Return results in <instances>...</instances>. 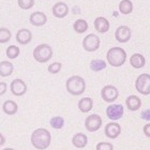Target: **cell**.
<instances>
[{"instance_id": "cell-5", "label": "cell", "mask_w": 150, "mask_h": 150, "mask_svg": "<svg viewBox=\"0 0 150 150\" xmlns=\"http://www.w3.org/2000/svg\"><path fill=\"white\" fill-rule=\"evenodd\" d=\"M135 88L143 96L150 94V74L144 73L139 75L135 81Z\"/></svg>"}, {"instance_id": "cell-30", "label": "cell", "mask_w": 150, "mask_h": 150, "mask_svg": "<svg viewBox=\"0 0 150 150\" xmlns=\"http://www.w3.org/2000/svg\"><path fill=\"white\" fill-rule=\"evenodd\" d=\"M61 68H62V64L60 62H53L52 64L48 66L47 68V71L50 73V74H57V73H59L61 71Z\"/></svg>"}, {"instance_id": "cell-33", "label": "cell", "mask_w": 150, "mask_h": 150, "mask_svg": "<svg viewBox=\"0 0 150 150\" xmlns=\"http://www.w3.org/2000/svg\"><path fill=\"white\" fill-rule=\"evenodd\" d=\"M8 90V85L4 81H0V96H3Z\"/></svg>"}, {"instance_id": "cell-20", "label": "cell", "mask_w": 150, "mask_h": 150, "mask_svg": "<svg viewBox=\"0 0 150 150\" xmlns=\"http://www.w3.org/2000/svg\"><path fill=\"white\" fill-rule=\"evenodd\" d=\"M14 71V66L12 62L3 60L0 62V76L1 77H8L10 75H12Z\"/></svg>"}, {"instance_id": "cell-9", "label": "cell", "mask_w": 150, "mask_h": 150, "mask_svg": "<svg viewBox=\"0 0 150 150\" xmlns=\"http://www.w3.org/2000/svg\"><path fill=\"white\" fill-rule=\"evenodd\" d=\"M10 90L12 92L13 96L15 97H22L27 92V85L23 79L16 78L13 79L10 84Z\"/></svg>"}, {"instance_id": "cell-8", "label": "cell", "mask_w": 150, "mask_h": 150, "mask_svg": "<svg viewBox=\"0 0 150 150\" xmlns=\"http://www.w3.org/2000/svg\"><path fill=\"white\" fill-rule=\"evenodd\" d=\"M102 123H103V120L100 116L97 114H92L88 116L85 120V128L89 132H97L102 127Z\"/></svg>"}, {"instance_id": "cell-1", "label": "cell", "mask_w": 150, "mask_h": 150, "mask_svg": "<svg viewBox=\"0 0 150 150\" xmlns=\"http://www.w3.org/2000/svg\"><path fill=\"white\" fill-rule=\"evenodd\" d=\"M52 142V135L47 129L39 128L32 132L31 144L38 150H44L50 147Z\"/></svg>"}, {"instance_id": "cell-14", "label": "cell", "mask_w": 150, "mask_h": 150, "mask_svg": "<svg viewBox=\"0 0 150 150\" xmlns=\"http://www.w3.org/2000/svg\"><path fill=\"white\" fill-rule=\"evenodd\" d=\"M29 22L30 24L35 27H41V26H44L47 22V16L45 13L41 12V11H37V12H33L29 17Z\"/></svg>"}, {"instance_id": "cell-23", "label": "cell", "mask_w": 150, "mask_h": 150, "mask_svg": "<svg viewBox=\"0 0 150 150\" xmlns=\"http://www.w3.org/2000/svg\"><path fill=\"white\" fill-rule=\"evenodd\" d=\"M119 11L123 15H128L133 11V3L131 0H121L119 3Z\"/></svg>"}, {"instance_id": "cell-35", "label": "cell", "mask_w": 150, "mask_h": 150, "mask_svg": "<svg viewBox=\"0 0 150 150\" xmlns=\"http://www.w3.org/2000/svg\"><path fill=\"white\" fill-rule=\"evenodd\" d=\"M4 143H6V137H4V136H3V135L0 133V146L4 145Z\"/></svg>"}, {"instance_id": "cell-21", "label": "cell", "mask_w": 150, "mask_h": 150, "mask_svg": "<svg viewBox=\"0 0 150 150\" xmlns=\"http://www.w3.org/2000/svg\"><path fill=\"white\" fill-rule=\"evenodd\" d=\"M78 110H81V112H90L93 107V101L91 98H83L78 101Z\"/></svg>"}, {"instance_id": "cell-19", "label": "cell", "mask_w": 150, "mask_h": 150, "mask_svg": "<svg viewBox=\"0 0 150 150\" xmlns=\"http://www.w3.org/2000/svg\"><path fill=\"white\" fill-rule=\"evenodd\" d=\"M130 63L134 69H142L146 64V59L142 54H133L130 58Z\"/></svg>"}, {"instance_id": "cell-26", "label": "cell", "mask_w": 150, "mask_h": 150, "mask_svg": "<svg viewBox=\"0 0 150 150\" xmlns=\"http://www.w3.org/2000/svg\"><path fill=\"white\" fill-rule=\"evenodd\" d=\"M19 53H21V50L16 45H10L8 48H6V56L9 59H15L19 56Z\"/></svg>"}, {"instance_id": "cell-36", "label": "cell", "mask_w": 150, "mask_h": 150, "mask_svg": "<svg viewBox=\"0 0 150 150\" xmlns=\"http://www.w3.org/2000/svg\"><path fill=\"white\" fill-rule=\"evenodd\" d=\"M3 150H15V149H13V148H4Z\"/></svg>"}, {"instance_id": "cell-28", "label": "cell", "mask_w": 150, "mask_h": 150, "mask_svg": "<svg viewBox=\"0 0 150 150\" xmlns=\"http://www.w3.org/2000/svg\"><path fill=\"white\" fill-rule=\"evenodd\" d=\"M52 128L56 129V130H59V129H62V127L64 125V119L60 116H56V117H53L50 121Z\"/></svg>"}, {"instance_id": "cell-3", "label": "cell", "mask_w": 150, "mask_h": 150, "mask_svg": "<svg viewBox=\"0 0 150 150\" xmlns=\"http://www.w3.org/2000/svg\"><path fill=\"white\" fill-rule=\"evenodd\" d=\"M107 62L112 67L119 68L121 67L127 60V53L121 47H112L110 50H107L106 53Z\"/></svg>"}, {"instance_id": "cell-6", "label": "cell", "mask_w": 150, "mask_h": 150, "mask_svg": "<svg viewBox=\"0 0 150 150\" xmlns=\"http://www.w3.org/2000/svg\"><path fill=\"white\" fill-rule=\"evenodd\" d=\"M100 39L97 35L94 33H89L88 35L84 38L83 40V47L86 52H89V53H92V52H96L97 50H99L100 47Z\"/></svg>"}, {"instance_id": "cell-34", "label": "cell", "mask_w": 150, "mask_h": 150, "mask_svg": "<svg viewBox=\"0 0 150 150\" xmlns=\"http://www.w3.org/2000/svg\"><path fill=\"white\" fill-rule=\"evenodd\" d=\"M143 131H144V134L146 135L147 137H150V123H147V125H144Z\"/></svg>"}, {"instance_id": "cell-10", "label": "cell", "mask_w": 150, "mask_h": 150, "mask_svg": "<svg viewBox=\"0 0 150 150\" xmlns=\"http://www.w3.org/2000/svg\"><path fill=\"white\" fill-rule=\"evenodd\" d=\"M132 37V31L128 26H119L115 31V39L119 43H127Z\"/></svg>"}, {"instance_id": "cell-15", "label": "cell", "mask_w": 150, "mask_h": 150, "mask_svg": "<svg viewBox=\"0 0 150 150\" xmlns=\"http://www.w3.org/2000/svg\"><path fill=\"white\" fill-rule=\"evenodd\" d=\"M32 40V33L29 29L23 28L19 29L17 33H16V41L17 43H19L21 45H27L31 42Z\"/></svg>"}, {"instance_id": "cell-18", "label": "cell", "mask_w": 150, "mask_h": 150, "mask_svg": "<svg viewBox=\"0 0 150 150\" xmlns=\"http://www.w3.org/2000/svg\"><path fill=\"white\" fill-rule=\"evenodd\" d=\"M72 144L74 147L76 148H85L88 144V137L87 135H85L84 133H76L73 135L72 137Z\"/></svg>"}, {"instance_id": "cell-2", "label": "cell", "mask_w": 150, "mask_h": 150, "mask_svg": "<svg viewBox=\"0 0 150 150\" xmlns=\"http://www.w3.org/2000/svg\"><path fill=\"white\" fill-rule=\"evenodd\" d=\"M67 91L72 96H81L86 90V81L78 75H73L67 79Z\"/></svg>"}, {"instance_id": "cell-29", "label": "cell", "mask_w": 150, "mask_h": 150, "mask_svg": "<svg viewBox=\"0 0 150 150\" xmlns=\"http://www.w3.org/2000/svg\"><path fill=\"white\" fill-rule=\"evenodd\" d=\"M17 3L22 10H30L35 6V0H17Z\"/></svg>"}, {"instance_id": "cell-24", "label": "cell", "mask_w": 150, "mask_h": 150, "mask_svg": "<svg viewBox=\"0 0 150 150\" xmlns=\"http://www.w3.org/2000/svg\"><path fill=\"white\" fill-rule=\"evenodd\" d=\"M88 23L83 18H79V19H76L73 24V29H74L75 32H77V33H84L88 30Z\"/></svg>"}, {"instance_id": "cell-16", "label": "cell", "mask_w": 150, "mask_h": 150, "mask_svg": "<svg viewBox=\"0 0 150 150\" xmlns=\"http://www.w3.org/2000/svg\"><path fill=\"white\" fill-rule=\"evenodd\" d=\"M110 22L107 21L105 17H102V16H99L94 19V28L98 32L100 33H105L110 30Z\"/></svg>"}, {"instance_id": "cell-12", "label": "cell", "mask_w": 150, "mask_h": 150, "mask_svg": "<svg viewBox=\"0 0 150 150\" xmlns=\"http://www.w3.org/2000/svg\"><path fill=\"white\" fill-rule=\"evenodd\" d=\"M52 12H53V15L57 18H64L69 14V6L66 2L59 1L54 4Z\"/></svg>"}, {"instance_id": "cell-27", "label": "cell", "mask_w": 150, "mask_h": 150, "mask_svg": "<svg viewBox=\"0 0 150 150\" xmlns=\"http://www.w3.org/2000/svg\"><path fill=\"white\" fill-rule=\"evenodd\" d=\"M11 38H12V32L10 31L8 28H0V43L1 44H4L6 42H9L11 40Z\"/></svg>"}, {"instance_id": "cell-22", "label": "cell", "mask_w": 150, "mask_h": 150, "mask_svg": "<svg viewBox=\"0 0 150 150\" xmlns=\"http://www.w3.org/2000/svg\"><path fill=\"white\" fill-rule=\"evenodd\" d=\"M2 110L4 112V114L9 116H13L15 115L17 110H18V106H17V103L14 102L12 100H8L6 101L2 105Z\"/></svg>"}, {"instance_id": "cell-7", "label": "cell", "mask_w": 150, "mask_h": 150, "mask_svg": "<svg viewBox=\"0 0 150 150\" xmlns=\"http://www.w3.org/2000/svg\"><path fill=\"white\" fill-rule=\"evenodd\" d=\"M101 97H102L103 101H105L107 103H112L118 99L119 91L115 86L107 85V86H104L103 89L101 90Z\"/></svg>"}, {"instance_id": "cell-13", "label": "cell", "mask_w": 150, "mask_h": 150, "mask_svg": "<svg viewBox=\"0 0 150 150\" xmlns=\"http://www.w3.org/2000/svg\"><path fill=\"white\" fill-rule=\"evenodd\" d=\"M104 132H105V135L108 138L115 139L121 133V127L117 122H110L106 125V127L104 129Z\"/></svg>"}, {"instance_id": "cell-11", "label": "cell", "mask_w": 150, "mask_h": 150, "mask_svg": "<svg viewBox=\"0 0 150 150\" xmlns=\"http://www.w3.org/2000/svg\"><path fill=\"white\" fill-rule=\"evenodd\" d=\"M106 116L110 120H119L123 116V106L121 104H110L106 108Z\"/></svg>"}, {"instance_id": "cell-4", "label": "cell", "mask_w": 150, "mask_h": 150, "mask_svg": "<svg viewBox=\"0 0 150 150\" xmlns=\"http://www.w3.org/2000/svg\"><path fill=\"white\" fill-rule=\"evenodd\" d=\"M53 57V48L48 44H40L33 50V58L39 63H45Z\"/></svg>"}, {"instance_id": "cell-32", "label": "cell", "mask_w": 150, "mask_h": 150, "mask_svg": "<svg viewBox=\"0 0 150 150\" xmlns=\"http://www.w3.org/2000/svg\"><path fill=\"white\" fill-rule=\"evenodd\" d=\"M141 118L144 119V120H148V121H150V108L149 110H145L142 112Z\"/></svg>"}, {"instance_id": "cell-17", "label": "cell", "mask_w": 150, "mask_h": 150, "mask_svg": "<svg viewBox=\"0 0 150 150\" xmlns=\"http://www.w3.org/2000/svg\"><path fill=\"white\" fill-rule=\"evenodd\" d=\"M125 105L128 107V110H130L131 112H136L141 108L142 100L137 96H130L125 100Z\"/></svg>"}, {"instance_id": "cell-31", "label": "cell", "mask_w": 150, "mask_h": 150, "mask_svg": "<svg viewBox=\"0 0 150 150\" xmlns=\"http://www.w3.org/2000/svg\"><path fill=\"white\" fill-rule=\"evenodd\" d=\"M97 150H114V146L110 143H107V142H101L97 145L96 147Z\"/></svg>"}, {"instance_id": "cell-25", "label": "cell", "mask_w": 150, "mask_h": 150, "mask_svg": "<svg viewBox=\"0 0 150 150\" xmlns=\"http://www.w3.org/2000/svg\"><path fill=\"white\" fill-rule=\"evenodd\" d=\"M90 69L93 72H100L102 70L106 69V62L102 59H93L90 62Z\"/></svg>"}]
</instances>
